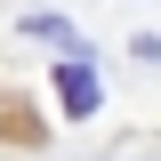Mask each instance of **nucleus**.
Segmentation results:
<instances>
[{
    "label": "nucleus",
    "mask_w": 161,
    "mask_h": 161,
    "mask_svg": "<svg viewBox=\"0 0 161 161\" xmlns=\"http://www.w3.org/2000/svg\"><path fill=\"white\" fill-rule=\"evenodd\" d=\"M57 105H64V121H89V113H97V73H89L80 57L57 73Z\"/></svg>",
    "instance_id": "nucleus-1"
},
{
    "label": "nucleus",
    "mask_w": 161,
    "mask_h": 161,
    "mask_svg": "<svg viewBox=\"0 0 161 161\" xmlns=\"http://www.w3.org/2000/svg\"><path fill=\"white\" fill-rule=\"evenodd\" d=\"M24 32H32V40H57L64 57H73V48H80V32H73V24H64V16H24Z\"/></svg>",
    "instance_id": "nucleus-2"
}]
</instances>
